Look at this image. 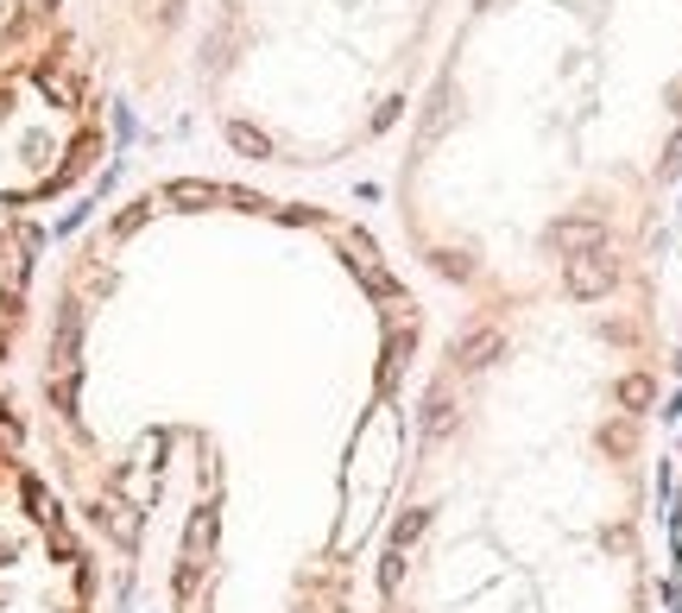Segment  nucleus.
I'll use <instances>...</instances> for the list:
<instances>
[{"mask_svg":"<svg viewBox=\"0 0 682 613\" xmlns=\"http://www.w3.org/2000/svg\"><path fill=\"white\" fill-rule=\"evenodd\" d=\"M443 0H234L222 133L259 165H342L411 108Z\"/></svg>","mask_w":682,"mask_h":613,"instance_id":"2","label":"nucleus"},{"mask_svg":"<svg viewBox=\"0 0 682 613\" xmlns=\"http://www.w3.org/2000/svg\"><path fill=\"white\" fill-rule=\"evenodd\" d=\"M0 613H89V557L32 468L13 405H0Z\"/></svg>","mask_w":682,"mask_h":613,"instance_id":"3","label":"nucleus"},{"mask_svg":"<svg viewBox=\"0 0 682 613\" xmlns=\"http://www.w3.org/2000/svg\"><path fill=\"white\" fill-rule=\"evenodd\" d=\"M657 254L461 298L429 335L360 613H657Z\"/></svg>","mask_w":682,"mask_h":613,"instance_id":"1","label":"nucleus"}]
</instances>
